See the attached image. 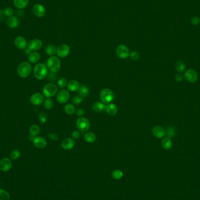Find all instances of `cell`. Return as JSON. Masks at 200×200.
<instances>
[{"label": "cell", "mask_w": 200, "mask_h": 200, "mask_svg": "<svg viewBox=\"0 0 200 200\" xmlns=\"http://www.w3.org/2000/svg\"><path fill=\"white\" fill-rule=\"evenodd\" d=\"M48 69L46 64L38 63L34 68V76L38 80L45 79L48 76Z\"/></svg>", "instance_id": "6da1fadb"}, {"label": "cell", "mask_w": 200, "mask_h": 200, "mask_svg": "<svg viewBox=\"0 0 200 200\" xmlns=\"http://www.w3.org/2000/svg\"><path fill=\"white\" fill-rule=\"evenodd\" d=\"M32 66L28 62H23L18 65L17 68V73L18 76L23 78H27L32 72Z\"/></svg>", "instance_id": "7a4b0ae2"}, {"label": "cell", "mask_w": 200, "mask_h": 200, "mask_svg": "<svg viewBox=\"0 0 200 200\" xmlns=\"http://www.w3.org/2000/svg\"><path fill=\"white\" fill-rule=\"evenodd\" d=\"M46 66L50 72L56 73L60 70L61 67L60 60L55 56H50L47 60Z\"/></svg>", "instance_id": "3957f363"}, {"label": "cell", "mask_w": 200, "mask_h": 200, "mask_svg": "<svg viewBox=\"0 0 200 200\" xmlns=\"http://www.w3.org/2000/svg\"><path fill=\"white\" fill-rule=\"evenodd\" d=\"M100 98L103 103L109 104L114 99V93L109 88H104L100 92Z\"/></svg>", "instance_id": "277c9868"}, {"label": "cell", "mask_w": 200, "mask_h": 200, "mask_svg": "<svg viewBox=\"0 0 200 200\" xmlns=\"http://www.w3.org/2000/svg\"><path fill=\"white\" fill-rule=\"evenodd\" d=\"M58 91L57 86L53 83H49L43 87L42 94L46 98H51L55 96Z\"/></svg>", "instance_id": "5b68a950"}, {"label": "cell", "mask_w": 200, "mask_h": 200, "mask_svg": "<svg viewBox=\"0 0 200 200\" xmlns=\"http://www.w3.org/2000/svg\"><path fill=\"white\" fill-rule=\"evenodd\" d=\"M77 127L81 133L86 132L90 128V122L85 117H80L76 122Z\"/></svg>", "instance_id": "8992f818"}, {"label": "cell", "mask_w": 200, "mask_h": 200, "mask_svg": "<svg viewBox=\"0 0 200 200\" xmlns=\"http://www.w3.org/2000/svg\"><path fill=\"white\" fill-rule=\"evenodd\" d=\"M116 55L122 59H126L129 56L130 53L128 48L125 45H119L116 50Z\"/></svg>", "instance_id": "52a82bcc"}, {"label": "cell", "mask_w": 200, "mask_h": 200, "mask_svg": "<svg viewBox=\"0 0 200 200\" xmlns=\"http://www.w3.org/2000/svg\"><path fill=\"white\" fill-rule=\"evenodd\" d=\"M70 48L66 44H61L57 48L56 55L57 56L60 58H65L70 53Z\"/></svg>", "instance_id": "ba28073f"}, {"label": "cell", "mask_w": 200, "mask_h": 200, "mask_svg": "<svg viewBox=\"0 0 200 200\" xmlns=\"http://www.w3.org/2000/svg\"><path fill=\"white\" fill-rule=\"evenodd\" d=\"M70 98V93L66 90H61L57 93L56 100L57 101L62 104H66Z\"/></svg>", "instance_id": "9c48e42d"}, {"label": "cell", "mask_w": 200, "mask_h": 200, "mask_svg": "<svg viewBox=\"0 0 200 200\" xmlns=\"http://www.w3.org/2000/svg\"><path fill=\"white\" fill-rule=\"evenodd\" d=\"M44 96L40 93L33 94L30 98V103L35 106H39L42 105L44 102Z\"/></svg>", "instance_id": "30bf717a"}, {"label": "cell", "mask_w": 200, "mask_h": 200, "mask_svg": "<svg viewBox=\"0 0 200 200\" xmlns=\"http://www.w3.org/2000/svg\"><path fill=\"white\" fill-rule=\"evenodd\" d=\"M15 46L20 50H24L28 47V42L27 39L22 36H18L15 38L14 40Z\"/></svg>", "instance_id": "8fae6325"}, {"label": "cell", "mask_w": 200, "mask_h": 200, "mask_svg": "<svg viewBox=\"0 0 200 200\" xmlns=\"http://www.w3.org/2000/svg\"><path fill=\"white\" fill-rule=\"evenodd\" d=\"M43 46L42 42L38 39H34L31 40L28 45V48L31 51L36 52L37 50H40Z\"/></svg>", "instance_id": "7c38bea8"}, {"label": "cell", "mask_w": 200, "mask_h": 200, "mask_svg": "<svg viewBox=\"0 0 200 200\" xmlns=\"http://www.w3.org/2000/svg\"><path fill=\"white\" fill-rule=\"evenodd\" d=\"M184 78L190 83H195L198 79L197 72L193 69H188L184 73Z\"/></svg>", "instance_id": "4fadbf2b"}, {"label": "cell", "mask_w": 200, "mask_h": 200, "mask_svg": "<svg viewBox=\"0 0 200 200\" xmlns=\"http://www.w3.org/2000/svg\"><path fill=\"white\" fill-rule=\"evenodd\" d=\"M32 11L34 15L38 18H42L46 14L45 8L41 4H36L34 5Z\"/></svg>", "instance_id": "5bb4252c"}, {"label": "cell", "mask_w": 200, "mask_h": 200, "mask_svg": "<svg viewBox=\"0 0 200 200\" xmlns=\"http://www.w3.org/2000/svg\"><path fill=\"white\" fill-rule=\"evenodd\" d=\"M12 167V162L9 158H4L0 161V170L2 172L9 171Z\"/></svg>", "instance_id": "9a60e30c"}, {"label": "cell", "mask_w": 200, "mask_h": 200, "mask_svg": "<svg viewBox=\"0 0 200 200\" xmlns=\"http://www.w3.org/2000/svg\"><path fill=\"white\" fill-rule=\"evenodd\" d=\"M33 143L36 148L42 149L46 148L47 145V141L43 137L36 136L33 141Z\"/></svg>", "instance_id": "2e32d148"}, {"label": "cell", "mask_w": 200, "mask_h": 200, "mask_svg": "<svg viewBox=\"0 0 200 200\" xmlns=\"http://www.w3.org/2000/svg\"><path fill=\"white\" fill-rule=\"evenodd\" d=\"M61 146L64 150H71L75 146V142L72 138H67L62 141Z\"/></svg>", "instance_id": "e0dca14e"}, {"label": "cell", "mask_w": 200, "mask_h": 200, "mask_svg": "<svg viewBox=\"0 0 200 200\" xmlns=\"http://www.w3.org/2000/svg\"><path fill=\"white\" fill-rule=\"evenodd\" d=\"M152 131L153 135L157 138H162L166 134L165 129L160 126H155Z\"/></svg>", "instance_id": "ac0fdd59"}, {"label": "cell", "mask_w": 200, "mask_h": 200, "mask_svg": "<svg viewBox=\"0 0 200 200\" xmlns=\"http://www.w3.org/2000/svg\"><path fill=\"white\" fill-rule=\"evenodd\" d=\"M6 23L8 27L11 29H14L18 27L19 21L16 16H12L8 17V18L7 20Z\"/></svg>", "instance_id": "d6986e66"}, {"label": "cell", "mask_w": 200, "mask_h": 200, "mask_svg": "<svg viewBox=\"0 0 200 200\" xmlns=\"http://www.w3.org/2000/svg\"><path fill=\"white\" fill-rule=\"evenodd\" d=\"M67 86V88L69 91H70L72 92H76L79 90L80 85V83L78 81H77L76 80H72L68 82V84Z\"/></svg>", "instance_id": "ffe728a7"}, {"label": "cell", "mask_w": 200, "mask_h": 200, "mask_svg": "<svg viewBox=\"0 0 200 200\" xmlns=\"http://www.w3.org/2000/svg\"><path fill=\"white\" fill-rule=\"evenodd\" d=\"M105 111L108 114L111 116H115L118 113V109L117 106L115 104H108L106 105Z\"/></svg>", "instance_id": "44dd1931"}, {"label": "cell", "mask_w": 200, "mask_h": 200, "mask_svg": "<svg viewBox=\"0 0 200 200\" xmlns=\"http://www.w3.org/2000/svg\"><path fill=\"white\" fill-rule=\"evenodd\" d=\"M41 59V56L37 52H32L28 56V61L30 63L36 64L39 62Z\"/></svg>", "instance_id": "7402d4cb"}, {"label": "cell", "mask_w": 200, "mask_h": 200, "mask_svg": "<svg viewBox=\"0 0 200 200\" xmlns=\"http://www.w3.org/2000/svg\"><path fill=\"white\" fill-rule=\"evenodd\" d=\"M106 105L102 102H96L93 104V110L95 112H101L104 110H105Z\"/></svg>", "instance_id": "603a6c76"}, {"label": "cell", "mask_w": 200, "mask_h": 200, "mask_svg": "<svg viewBox=\"0 0 200 200\" xmlns=\"http://www.w3.org/2000/svg\"><path fill=\"white\" fill-rule=\"evenodd\" d=\"M84 139L87 143H94L97 139L96 135L92 132H86L84 135Z\"/></svg>", "instance_id": "cb8c5ba5"}, {"label": "cell", "mask_w": 200, "mask_h": 200, "mask_svg": "<svg viewBox=\"0 0 200 200\" xmlns=\"http://www.w3.org/2000/svg\"><path fill=\"white\" fill-rule=\"evenodd\" d=\"M29 1V0H14V4L16 8L22 9L28 5Z\"/></svg>", "instance_id": "d4e9b609"}, {"label": "cell", "mask_w": 200, "mask_h": 200, "mask_svg": "<svg viewBox=\"0 0 200 200\" xmlns=\"http://www.w3.org/2000/svg\"><path fill=\"white\" fill-rule=\"evenodd\" d=\"M29 131V134L30 135L36 137L39 134V133L41 132V129L38 125L34 124L30 127Z\"/></svg>", "instance_id": "484cf974"}, {"label": "cell", "mask_w": 200, "mask_h": 200, "mask_svg": "<svg viewBox=\"0 0 200 200\" xmlns=\"http://www.w3.org/2000/svg\"><path fill=\"white\" fill-rule=\"evenodd\" d=\"M172 140L169 138H165L162 141V146L166 150L170 149L172 148Z\"/></svg>", "instance_id": "4316f807"}, {"label": "cell", "mask_w": 200, "mask_h": 200, "mask_svg": "<svg viewBox=\"0 0 200 200\" xmlns=\"http://www.w3.org/2000/svg\"><path fill=\"white\" fill-rule=\"evenodd\" d=\"M56 49L57 48L53 45H48L46 48V53L48 55L53 56L56 54Z\"/></svg>", "instance_id": "83f0119b"}, {"label": "cell", "mask_w": 200, "mask_h": 200, "mask_svg": "<svg viewBox=\"0 0 200 200\" xmlns=\"http://www.w3.org/2000/svg\"><path fill=\"white\" fill-rule=\"evenodd\" d=\"M64 111L67 114L72 115L76 112V108L72 104H67L64 107Z\"/></svg>", "instance_id": "f1b7e54d"}, {"label": "cell", "mask_w": 200, "mask_h": 200, "mask_svg": "<svg viewBox=\"0 0 200 200\" xmlns=\"http://www.w3.org/2000/svg\"><path fill=\"white\" fill-rule=\"evenodd\" d=\"M79 95H80L83 98H85L87 97L89 94V89L86 86H81L80 87L79 90H78Z\"/></svg>", "instance_id": "f546056e"}, {"label": "cell", "mask_w": 200, "mask_h": 200, "mask_svg": "<svg viewBox=\"0 0 200 200\" xmlns=\"http://www.w3.org/2000/svg\"><path fill=\"white\" fill-rule=\"evenodd\" d=\"M43 104L45 108L48 110L51 109L54 105V102L50 98H46V100H44Z\"/></svg>", "instance_id": "4dcf8cb0"}, {"label": "cell", "mask_w": 200, "mask_h": 200, "mask_svg": "<svg viewBox=\"0 0 200 200\" xmlns=\"http://www.w3.org/2000/svg\"><path fill=\"white\" fill-rule=\"evenodd\" d=\"M175 69L177 72L179 73H183L185 71L186 66H185V64H184L183 62L179 61L175 64Z\"/></svg>", "instance_id": "1f68e13d"}, {"label": "cell", "mask_w": 200, "mask_h": 200, "mask_svg": "<svg viewBox=\"0 0 200 200\" xmlns=\"http://www.w3.org/2000/svg\"><path fill=\"white\" fill-rule=\"evenodd\" d=\"M84 98L83 97H81L80 95L77 94L74 95L73 98H72V102L75 105H79L80 104H81L83 101Z\"/></svg>", "instance_id": "d6a6232c"}, {"label": "cell", "mask_w": 200, "mask_h": 200, "mask_svg": "<svg viewBox=\"0 0 200 200\" xmlns=\"http://www.w3.org/2000/svg\"><path fill=\"white\" fill-rule=\"evenodd\" d=\"M123 176V173L121 170H115L112 173V177L115 180H120L122 179Z\"/></svg>", "instance_id": "836d02e7"}, {"label": "cell", "mask_w": 200, "mask_h": 200, "mask_svg": "<svg viewBox=\"0 0 200 200\" xmlns=\"http://www.w3.org/2000/svg\"><path fill=\"white\" fill-rule=\"evenodd\" d=\"M10 196L9 193L5 190L0 188V200H9Z\"/></svg>", "instance_id": "e575fe53"}, {"label": "cell", "mask_w": 200, "mask_h": 200, "mask_svg": "<svg viewBox=\"0 0 200 200\" xmlns=\"http://www.w3.org/2000/svg\"><path fill=\"white\" fill-rule=\"evenodd\" d=\"M20 156H21V153H20V150H14L11 152L10 158L12 160H15L18 159L20 157Z\"/></svg>", "instance_id": "d590c367"}, {"label": "cell", "mask_w": 200, "mask_h": 200, "mask_svg": "<svg viewBox=\"0 0 200 200\" xmlns=\"http://www.w3.org/2000/svg\"><path fill=\"white\" fill-rule=\"evenodd\" d=\"M67 84H68L67 80L65 79V78L62 77V78H60V79L58 80L57 85H58V86L60 88H63L66 87V86H67Z\"/></svg>", "instance_id": "8d00e7d4"}, {"label": "cell", "mask_w": 200, "mask_h": 200, "mask_svg": "<svg viewBox=\"0 0 200 200\" xmlns=\"http://www.w3.org/2000/svg\"><path fill=\"white\" fill-rule=\"evenodd\" d=\"M39 121L41 123H45L48 120V115L44 112H42L39 113Z\"/></svg>", "instance_id": "74e56055"}, {"label": "cell", "mask_w": 200, "mask_h": 200, "mask_svg": "<svg viewBox=\"0 0 200 200\" xmlns=\"http://www.w3.org/2000/svg\"><path fill=\"white\" fill-rule=\"evenodd\" d=\"M129 56L130 57V59L133 60H138L140 57V55H139V53L137 51L134 50L130 53Z\"/></svg>", "instance_id": "f35d334b"}, {"label": "cell", "mask_w": 200, "mask_h": 200, "mask_svg": "<svg viewBox=\"0 0 200 200\" xmlns=\"http://www.w3.org/2000/svg\"><path fill=\"white\" fill-rule=\"evenodd\" d=\"M4 14H5L6 16L10 17V16H12L13 15H14V10H13V9L12 8H6L4 10Z\"/></svg>", "instance_id": "ab89813d"}, {"label": "cell", "mask_w": 200, "mask_h": 200, "mask_svg": "<svg viewBox=\"0 0 200 200\" xmlns=\"http://www.w3.org/2000/svg\"><path fill=\"white\" fill-rule=\"evenodd\" d=\"M81 132L80 130H74L72 132V138L73 139L77 140L81 136Z\"/></svg>", "instance_id": "60d3db41"}, {"label": "cell", "mask_w": 200, "mask_h": 200, "mask_svg": "<svg viewBox=\"0 0 200 200\" xmlns=\"http://www.w3.org/2000/svg\"><path fill=\"white\" fill-rule=\"evenodd\" d=\"M190 22H191V23L193 25H197L200 23V18L197 16H194L191 18Z\"/></svg>", "instance_id": "b9f144b4"}, {"label": "cell", "mask_w": 200, "mask_h": 200, "mask_svg": "<svg viewBox=\"0 0 200 200\" xmlns=\"http://www.w3.org/2000/svg\"><path fill=\"white\" fill-rule=\"evenodd\" d=\"M48 136L50 140H52V141H57L58 139V135L55 132L49 133Z\"/></svg>", "instance_id": "7bdbcfd3"}, {"label": "cell", "mask_w": 200, "mask_h": 200, "mask_svg": "<svg viewBox=\"0 0 200 200\" xmlns=\"http://www.w3.org/2000/svg\"><path fill=\"white\" fill-rule=\"evenodd\" d=\"M84 113H85L84 111L82 108H79L76 111V114L77 115V116H78L79 117H83L84 115Z\"/></svg>", "instance_id": "ee69618b"}, {"label": "cell", "mask_w": 200, "mask_h": 200, "mask_svg": "<svg viewBox=\"0 0 200 200\" xmlns=\"http://www.w3.org/2000/svg\"><path fill=\"white\" fill-rule=\"evenodd\" d=\"M183 79H184V77H183V75L181 74L180 73H179V74H176V76H175V80H176L177 81H178V82L181 81L183 80Z\"/></svg>", "instance_id": "f6af8a7d"}, {"label": "cell", "mask_w": 200, "mask_h": 200, "mask_svg": "<svg viewBox=\"0 0 200 200\" xmlns=\"http://www.w3.org/2000/svg\"><path fill=\"white\" fill-rule=\"evenodd\" d=\"M173 130H174V129H173L172 128H167V135L168 136H169V137H172V136H173V134L174 133V132H173Z\"/></svg>", "instance_id": "bcb514c9"}, {"label": "cell", "mask_w": 200, "mask_h": 200, "mask_svg": "<svg viewBox=\"0 0 200 200\" xmlns=\"http://www.w3.org/2000/svg\"><path fill=\"white\" fill-rule=\"evenodd\" d=\"M5 15L4 14V11L3 10H0V21H2L5 18Z\"/></svg>", "instance_id": "7dc6e473"}, {"label": "cell", "mask_w": 200, "mask_h": 200, "mask_svg": "<svg viewBox=\"0 0 200 200\" xmlns=\"http://www.w3.org/2000/svg\"><path fill=\"white\" fill-rule=\"evenodd\" d=\"M32 52V51L30 50L28 48H27L25 49H24V53L26 55H28L29 56Z\"/></svg>", "instance_id": "c3c4849f"}]
</instances>
